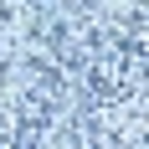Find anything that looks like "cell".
Segmentation results:
<instances>
[{
    "instance_id": "3",
    "label": "cell",
    "mask_w": 149,
    "mask_h": 149,
    "mask_svg": "<svg viewBox=\"0 0 149 149\" xmlns=\"http://www.w3.org/2000/svg\"><path fill=\"white\" fill-rule=\"evenodd\" d=\"M0 129H5V118H0Z\"/></svg>"
},
{
    "instance_id": "2",
    "label": "cell",
    "mask_w": 149,
    "mask_h": 149,
    "mask_svg": "<svg viewBox=\"0 0 149 149\" xmlns=\"http://www.w3.org/2000/svg\"><path fill=\"white\" fill-rule=\"evenodd\" d=\"M88 98H93V103H118V98H123V82L113 72H103V67H88Z\"/></svg>"
},
{
    "instance_id": "1",
    "label": "cell",
    "mask_w": 149,
    "mask_h": 149,
    "mask_svg": "<svg viewBox=\"0 0 149 149\" xmlns=\"http://www.w3.org/2000/svg\"><path fill=\"white\" fill-rule=\"evenodd\" d=\"M46 123H52V108H46V103H26L21 118H15V139H21V144H26V139H41Z\"/></svg>"
}]
</instances>
